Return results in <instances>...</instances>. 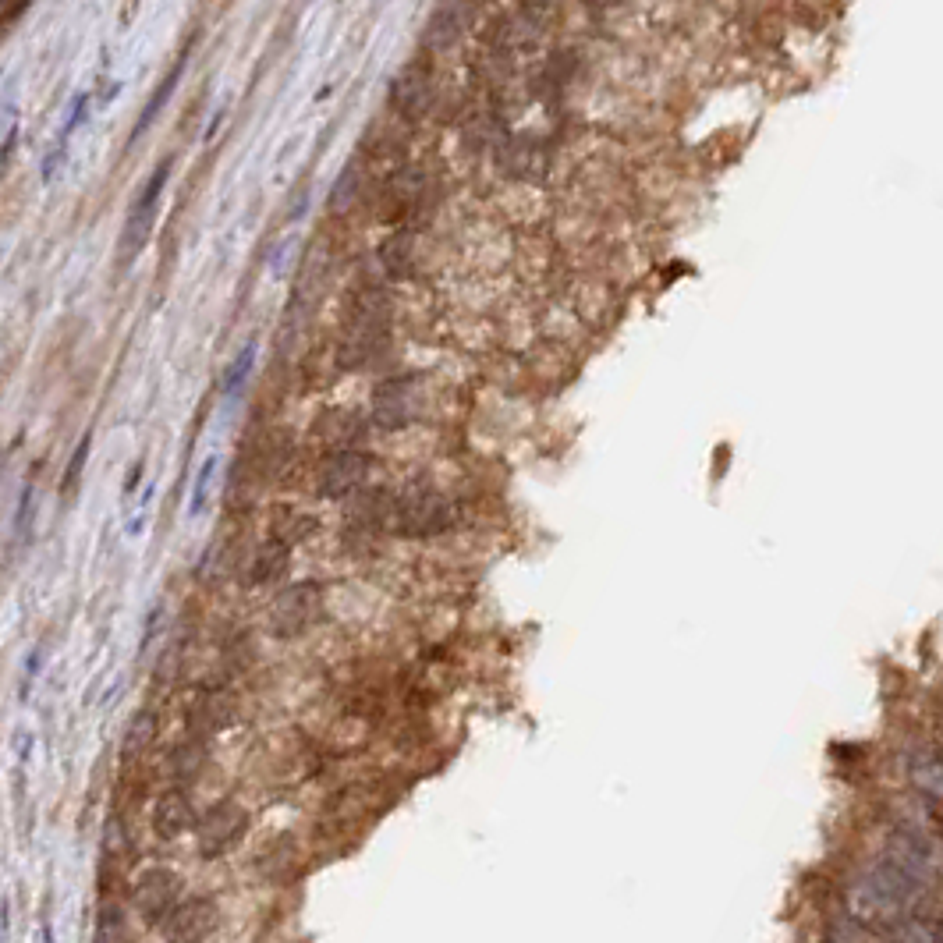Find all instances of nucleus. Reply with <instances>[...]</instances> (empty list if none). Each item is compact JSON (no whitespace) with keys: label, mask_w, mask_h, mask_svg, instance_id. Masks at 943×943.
<instances>
[{"label":"nucleus","mask_w":943,"mask_h":943,"mask_svg":"<svg viewBox=\"0 0 943 943\" xmlns=\"http://www.w3.org/2000/svg\"><path fill=\"white\" fill-rule=\"evenodd\" d=\"M454 522H458L454 504L440 490H429V486H412V490L394 493V504H390L387 515V529L405 539L440 536V532L454 529Z\"/></svg>","instance_id":"f257e3e1"},{"label":"nucleus","mask_w":943,"mask_h":943,"mask_svg":"<svg viewBox=\"0 0 943 943\" xmlns=\"http://www.w3.org/2000/svg\"><path fill=\"white\" fill-rule=\"evenodd\" d=\"M167 181H171V160L156 164V171L146 178L142 192L135 195L132 210L125 217V227H121V242H117V252H121V266H128L149 242V231H153V220L160 213V199L167 192Z\"/></svg>","instance_id":"f03ea898"},{"label":"nucleus","mask_w":943,"mask_h":943,"mask_svg":"<svg viewBox=\"0 0 943 943\" xmlns=\"http://www.w3.org/2000/svg\"><path fill=\"white\" fill-rule=\"evenodd\" d=\"M323 617V589L316 582H291L284 585L277 600L270 603L266 624L277 639H298Z\"/></svg>","instance_id":"7ed1b4c3"},{"label":"nucleus","mask_w":943,"mask_h":943,"mask_svg":"<svg viewBox=\"0 0 943 943\" xmlns=\"http://www.w3.org/2000/svg\"><path fill=\"white\" fill-rule=\"evenodd\" d=\"M249 830V812L238 802H217L199 816L195 823V844L203 858H224L245 841Z\"/></svg>","instance_id":"20e7f679"},{"label":"nucleus","mask_w":943,"mask_h":943,"mask_svg":"<svg viewBox=\"0 0 943 943\" xmlns=\"http://www.w3.org/2000/svg\"><path fill=\"white\" fill-rule=\"evenodd\" d=\"M493 160L497 167L515 181H539L546 178L550 164H554V149L539 135H511L504 132L493 142Z\"/></svg>","instance_id":"39448f33"},{"label":"nucleus","mask_w":943,"mask_h":943,"mask_svg":"<svg viewBox=\"0 0 943 943\" xmlns=\"http://www.w3.org/2000/svg\"><path fill=\"white\" fill-rule=\"evenodd\" d=\"M422 408V387L419 376H390L373 390V408L369 419L380 429H405L419 419Z\"/></svg>","instance_id":"423d86ee"},{"label":"nucleus","mask_w":943,"mask_h":943,"mask_svg":"<svg viewBox=\"0 0 943 943\" xmlns=\"http://www.w3.org/2000/svg\"><path fill=\"white\" fill-rule=\"evenodd\" d=\"M390 107L398 110L401 121H422L437 107V82H433L429 61L415 57L390 78Z\"/></svg>","instance_id":"0eeeda50"},{"label":"nucleus","mask_w":943,"mask_h":943,"mask_svg":"<svg viewBox=\"0 0 943 943\" xmlns=\"http://www.w3.org/2000/svg\"><path fill=\"white\" fill-rule=\"evenodd\" d=\"M369 472H373V458L355 447L348 451H330L323 458L320 472H316V490L320 497L327 500H341V497H355V493L366 486Z\"/></svg>","instance_id":"6e6552de"},{"label":"nucleus","mask_w":943,"mask_h":943,"mask_svg":"<svg viewBox=\"0 0 943 943\" xmlns=\"http://www.w3.org/2000/svg\"><path fill=\"white\" fill-rule=\"evenodd\" d=\"M132 901L139 908V915L153 926H164V919L181 905V880L171 869H146V873L135 880Z\"/></svg>","instance_id":"1a4fd4ad"},{"label":"nucleus","mask_w":943,"mask_h":943,"mask_svg":"<svg viewBox=\"0 0 943 943\" xmlns=\"http://www.w3.org/2000/svg\"><path fill=\"white\" fill-rule=\"evenodd\" d=\"M220 922V908L210 897H188L164 919V933L171 943H206Z\"/></svg>","instance_id":"9d476101"},{"label":"nucleus","mask_w":943,"mask_h":943,"mask_svg":"<svg viewBox=\"0 0 943 943\" xmlns=\"http://www.w3.org/2000/svg\"><path fill=\"white\" fill-rule=\"evenodd\" d=\"M468 18H472V11H468L465 0H447V4H440V8L429 15L426 32H422V43H426L429 54L451 50L461 39V32L468 29Z\"/></svg>","instance_id":"9b49d317"},{"label":"nucleus","mask_w":943,"mask_h":943,"mask_svg":"<svg viewBox=\"0 0 943 943\" xmlns=\"http://www.w3.org/2000/svg\"><path fill=\"white\" fill-rule=\"evenodd\" d=\"M192 802H188L185 791H164V795L156 798L153 805V830L160 841H174V837H181L188 827H192Z\"/></svg>","instance_id":"f8f14e48"},{"label":"nucleus","mask_w":943,"mask_h":943,"mask_svg":"<svg viewBox=\"0 0 943 943\" xmlns=\"http://www.w3.org/2000/svg\"><path fill=\"white\" fill-rule=\"evenodd\" d=\"M288 557H291V546L288 539H266L263 546L256 550V557H252L249 564V575H245V585H266V582H277V578L288 571Z\"/></svg>","instance_id":"ddd939ff"},{"label":"nucleus","mask_w":943,"mask_h":943,"mask_svg":"<svg viewBox=\"0 0 943 943\" xmlns=\"http://www.w3.org/2000/svg\"><path fill=\"white\" fill-rule=\"evenodd\" d=\"M185 64H188V54H181L178 57V64L171 68V75L156 86V93L149 96V103H146V110H142V117L135 121V128H132V139H139V135H146L149 132V125H153L156 117H160V110H164V103L171 100L174 96V89H178V78L185 75Z\"/></svg>","instance_id":"4468645a"},{"label":"nucleus","mask_w":943,"mask_h":943,"mask_svg":"<svg viewBox=\"0 0 943 943\" xmlns=\"http://www.w3.org/2000/svg\"><path fill=\"white\" fill-rule=\"evenodd\" d=\"M366 199V178H362V167L359 164H348L341 171V178L334 181V188H330V213H348L355 203H362Z\"/></svg>","instance_id":"2eb2a0df"},{"label":"nucleus","mask_w":943,"mask_h":943,"mask_svg":"<svg viewBox=\"0 0 943 943\" xmlns=\"http://www.w3.org/2000/svg\"><path fill=\"white\" fill-rule=\"evenodd\" d=\"M412 259H415V238H412V231H398V234H394V238H390V242L380 249V263H383V270H387L390 281H394V277H405V273L412 270Z\"/></svg>","instance_id":"dca6fc26"},{"label":"nucleus","mask_w":943,"mask_h":943,"mask_svg":"<svg viewBox=\"0 0 943 943\" xmlns=\"http://www.w3.org/2000/svg\"><path fill=\"white\" fill-rule=\"evenodd\" d=\"M252 366H256V341L242 344V351L231 359V366L224 369V380H220V390H224V398L234 401L238 394H242V387L249 383L252 376Z\"/></svg>","instance_id":"f3484780"},{"label":"nucleus","mask_w":943,"mask_h":943,"mask_svg":"<svg viewBox=\"0 0 943 943\" xmlns=\"http://www.w3.org/2000/svg\"><path fill=\"white\" fill-rule=\"evenodd\" d=\"M153 741H156V717L149 710H142V713H135L132 724L125 727L121 752H125V759H135V756H142V752H146Z\"/></svg>","instance_id":"a211bd4d"},{"label":"nucleus","mask_w":943,"mask_h":943,"mask_svg":"<svg viewBox=\"0 0 943 943\" xmlns=\"http://www.w3.org/2000/svg\"><path fill=\"white\" fill-rule=\"evenodd\" d=\"M195 724L199 727H206V731H220V727H227L231 724V717H234V702H231V695H224V692H213V695H206L203 702H199V710H195Z\"/></svg>","instance_id":"6ab92c4d"},{"label":"nucleus","mask_w":943,"mask_h":943,"mask_svg":"<svg viewBox=\"0 0 943 943\" xmlns=\"http://www.w3.org/2000/svg\"><path fill=\"white\" fill-rule=\"evenodd\" d=\"M355 433H362V426L348 412H334L320 422V437L330 444V451H348Z\"/></svg>","instance_id":"aec40b11"},{"label":"nucleus","mask_w":943,"mask_h":943,"mask_svg":"<svg viewBox=\"0 0 943 943\" xmlns=\"http://www.w3.org/2000/svg\"><path fill=\"white\" fill-rule=\"evenodd\" d=\"M206 763V752L203 745H195V741H188V745H181L178 752L171 756V770L178 780H188V777H199V770H203Z\"/></svg>","instance_id":"412c9836"},{"label":"nucleus","mask_w":943,"mask_h":943,"mask_svg":"<svg viewBox=\"0 0 943 943\" xmlns=\"http://www.w3.org/2000/svg\"><path fill=\"white\" fill-rule=\"evenodd\" d=\"M93 943H128L125 922H121V912H117L114 905L103 908V912H100V922H96Z\"/></svg>","instance_id":"4be33fe9"},{"label":"nucleus","mask_w":943,"mask_h":943,"mask_svg":"<svg viewBox=\"0 0 943 943\" xmlns=\"http://www.w3.org/2000/svg\"><path fill=\"white\" fill-rule=\"evenodd\" d=\"M217 454L213 458L203 461V468H199V476H195V486H192V500H188V511L192 515H199L206 507V497H210V483H213V472H217Z\"/></svg>","instance_id":"5701e85b"},{"label":"nucleus","mask_w":943,"mask_h":943,"mask_svg":"<svg viewBox=\"0 0 943 943\" xmlns=\"http://www.w3.org/2000/svg\"><path fill=\"white\" fill-rule=\"evenodd\" d=\"M89 444H93V437H82V444L75 447V454H71V461H68V468H64V479H61V493L64 497H71L75 493V486H78V479H82V468H86V458H89Z\"/></svg>","instance_id":"b1692460"},{"label":"nucleus","mask_w":943,"mask_h":943,"mask_svg":"<svg viewBox=\"0 0 943 943\" xmlns=\"http://www.w3.org/2000/svg\"><path fill=\"white\" fill-rule=\"evenodd\" d=\"M32 0H0V25H11L29 11Z\"/></svg>","instance_id":"393cba45"},{"label":"nucleus","mask_w":943,"mask_h":943,"mask_svg":"<svg viewBox=\"0 0 943 943\" xmlns=\"http://www.w3.org/2000/svg\"><path fill=\"white\" fill-rule=\"evenodd\" d=\"M894 943H933V936H929L926 926H915V922H905V929L897 933Z\"/></svg>","instance_id":"a878e982"},{"label":"nucleus","mask_w":943,"mask_h":943,"mask_svg":"<svg viewBox=\"0 0 943 943\" xmlns=\"http://www.w3.org/2000/svg\"><path fill=\"white\" fill-rule=\"evenodd\" d=\"M589 8L596 11V15H610V11H617L624 4V0H585Z\"/></svg>","instance_id":"bb28decb"}]
</instances>
